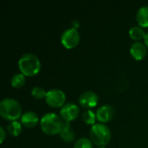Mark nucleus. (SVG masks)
<instances>
[{"instance_id": "obj_1", "label": "nucleus", "mask_w": 148, "mask_h": 148, "mask_svg": "<svg viewBox=\"0 0 148 148\" xmlns=\"http://www.w3.org/2000/svg\"><path fill=\"white\" fill-rule=\"evenodd\" d=\"M0 115L7 121H16L22 116V107L16 100L4 98L0 102Z\"/></svg>"}, {"instance_id": "obj_2", "label": "nucleus", "mask_w": 148, "mask_h": 148, "mask_svg": "<svg viewBox=\"0 0 148 148\" xmlns=\"http://www.w3.org/2000/svg\"><path fill=\"white\" fill-rule=\"evenodd\" d=\"M18 68L25 76H33L40 71L41 62L36 55L26 53L19 58Z\"/></svg>"}, {"instance_id": "obj_3", "label": "nucleus", "mask_w": 148, "mask_h": 148, "mask_svg": "<svg viewBox=\"0 0 148 148\" xmlns=\"http://www.w3.org/2000/svg\"><path fill=\"white\" fill-rule=\"evenodd\" d=\"M63 124L61 116L55 113H47L40 120V127L42 132L49 135L59 134Z\"/></svg>"}, {"instance_id": "obj_4", "label": "nucleus", "mask_w": 148, "mask_h": 148, "mask_svg": "<svg viewBox=\"0 0 148 148\" xmlns=\"http://www.w3.org/2000/svg\"><path fill=\"white\" fill-rule=\"evenodd\" d=\"M90 140L99 147L108 145L111 140V131L104 123H95L90 128Z\"/></svg>"}, {"instance_id": "obj_5", "label": "nucleus", "mask_w": 148, "mask_h": 148, "mask_svg": "<svg viewBox=\"0 0 148 148\" xmlns=\"http://www.w3.org/2000/svg\"><path fill=\"white\" fill-rule=\"evenodd\" d=\"M80 42V33L75 28H68L61 35V42L67 49L75 48Z\"/></svg>"}, {"instance_id": "obj_6", "label": "nucleus", "mask_w": 148, "mask_h": 148, "mask_svg": "<svg viewBox=\"0 0 148 148\" xmlns=\"http://www.w3.org/2000/svg\"><path fill=\"white\" fill-rule=\"evenodd\" d=\"M45 101L47 104L53 108L62 107L66 101L65 93L59 88H52L47 91Z\"/></svg>"}, {"instance_id": "obj_7", "label": "nucleus", "mask_w": 148, "mask_h": 148, "mask_svg": "<svg viewBox=\"0 0 148 148\" xmlns=\"http://www.w3.org/2000/svg\"><path fill=\"white\" fill-rule=\"evenodd\" d=\"M80 114V108L79 107L73 103V102H68L65 103L60 109V116L63 120V121L70 122L76 119Z\"/></svg>"}, {"instance_id": "obj_8", "label": "nucleus", "mask_w": 148, "mask_h": 148, "mask_svg": "<svg viewBox=\"0 0 148 148\" xmlns=\"http://www.w3.org/2000/svg\"><path fill=\"white\" fill-rule=\"evenodd\" d=\"M99 98L95 92L94 91H85L82 93L79 96V104L84 108H92L95 107L98 103Z\"/></svg>"}, {"instance_id": "obj_9", "label": "nucleus", "mask_w": 148, "mask_h": 148, "mask_svg": "<svg viewBox=\"0 0 148 148\" xmlns=\"http://www.w3.org/2000/svg\"><path fill=\"white\" fill-rule=\"evenodd\" d=\"M114 108L111 105H102L96 111V118L100 122L106 123L114 118Z\"/></svg>"}, {"instance_id": "obj_10", "label": "nucleus", "mask_w": 148, "mask_h": 148, "mask_svg": "<svg viewBox=\"0 0 148 148\" xmlns=\"http://www.w3.org/2000/svg\"><path fill=\"white\" fill-rule=\"evenodd\" d=\"M147 52V47L142 42H134L130 47V53L135 60L143 59Z\"/></svg>"}, {"instance_id": "obj_11", "label": "nucleus", "mask_w": 148, "mask_h": 148, "mask_svg": "<svg viewBox=\"0 0 148 148\" xmlns=\"http://www.w3.org/2000/svg\"><path fill=\"white\" fill-rule=\"evenodd\" d=\"M39 122L38 115L32 111H26L21 116V123L25 127H34Z\"/></svg>"}, {"instance_id": "obj_12", "label": "nucleus", "mask_w": 148, "mask_h": 148, "mask_svg": "<svg viewBox=\"0 0 148 148\" xmlns=\"http://www.w3.org/2000/svg\"><path fill=\"white\" fill-rule=\"evenodd\" d=\"M59 135L62 138V140H64L65 142H71V141L74 140V139H75V131L72 128L69 122L63 121V124L62 126Z\"/></svg>"}, {"instance_id": "obj_13", "label": "nucleus", "mask_w": 148, "mask_h": 148, "mask_svg": "<svg viewBox=\"0 0 148 148\" xmlns=\"http://www.w3.org/2000/svg\"><path fill=\"white\" fill-rule=\"evenodd\" d=\"M136 20L139 26L142 28L148 27V5L141 6L136 13Z\"/></svg>"}, {"instance_id": "obj_14", "label": "nucleus", "mask_w": 148, "mask_h": 148, "mask_svg": "<svg viewBox=\"0 0 148 148\" xmlns=\"http://www.w3.org/2000/svg\"><path fill=\"white\" fill-rule=\"evenodd\" d=\"M146 32L144 30V29L140 26H134L132 28H130L129 29V36L132 39L140 42L142 39H145L146 36Z\"/></svg>"}, {"instance_id": "obj_15", "label": "nucleus", "mask_w": 148, "mask_h": 148, "mask_svg": "<svg viewBox=\"0 0 148 148\" xmlns=\"http://www.w3.org/2000/svg\"><path fill=\"white\" fill-rule=\"evenodd\" d=\"M7 131L14 137L18 136L22 133V123L17 121H10L7 126Z\"/></svg>"}, {"instance_id": "obj_16", "label": "nucleus", "mask_w": 148, "mask_h": 148, "mask_svg": "<svg viewBox=\"0 0 148 148\" xmlns=\"http://www.w3.org/2000/svg\"><path fill=\"white\" fill-rule=\"evenodd\" d=\"M10 83H11V86L16 88H19L23 87L25 83V75L22 73L15 74L14 75H12L10 79Z\"/></svg>"}, {"instance_id": "obj_17", "label": "nucleus", "mask_w": 148, "mask_h": 148, "mask_svg": "<svg viewBox=\"0 0 148 148\" xmlns=\"http://www.w3.org/2000/svg\"><path fill=\"white\" fill-rule=\"evenodd\" d=\"M82 120L83 121L88 124V125H95V121L97 120L96 118V113H95L91 109H87L83 114H82Z\"/></svg>"}, {"instance_id": "obj_18", "label": "nucleus", "mask_w": 148, "mask_h": 148, "mask_svg": "<svg viewBox=\"0 0 148 148\" xmlns=\"http://www.w3.org/2000/svg\"><path fill=\"white\" fill-rule=\"evenodd\" d=\"M74 148H93V141L88 138H80L75 141Z\"/></svg>"}, {"instance_id": "obj_19", "label": "nucleus", "mask_w": 148, "mask_h": 148, "mask_svg": "<svg viewBox=\"0 0 148 148\" xmlns=\"http://www.w3.org/2000/svg\"><path fill=\"white\" fill-rule=\"evenodd\" d=\"M46 94H47V92L45 91V89L43 88L40 87V86H36L31 90V95L36 99L45 98L46 97Z\"/></svg>"}, {"instance_id": "obj_20", "label": "nucleus", "mask_w": 148, "mask_h": 148, "mask_svg": "<svg viewBox=\"0 0 148 148\" xmlns=\"http://www.w3.org/2000/svg\"><path fill=\"white\" fill-rule=\"evenodd\" d=\"M5 137H6V133H5V130L3 127H0V143H3L5 140Z\"/></svg>"}, {"instance_id": "obj_21", "label": "nucleus", "mask_w": 148, "mask_h": 148, "mask_svg": "<svg viewBox=\"0 0 148 148\" xmlns=\"http://www.w3.org/2000/svg\"><path fill=\"white\" fill-rule=\"evenodd\" d=\"M144 41H145V44L147 45V47L148 48V31L147 32V34H146V36H145Z\"/></svg>"}, {"instance_id": "obj_22", "label": "nucleus", "mask_w": 148, "mask_h": 148, "mask_svg": "<svg viewBox=\"0 0 148 148\" xmlns=\"http://www.w3.org/2000/svg\"><path fill=\"white\" fill-rule=\"evenodd\" d=\"M72 23H73V24H75V26H74L73 28H75V29H76V28L79 26V23H78L77 21H73V22H72Z\"/></svg>"}, {"instance_id": "obj_23", "label": "nucleus", "mask_w": 148, "mask_h": 148, "mask_svg": "<svg viewBox=\"0 0 148 148\" xmlns=\"http://www.w3.org/2000/svg\"><path fill=\"white\" fill-rule=\"evenodd\" d=\"M98 148H106V147H99Z\"/></svg>"}]
</instances>
